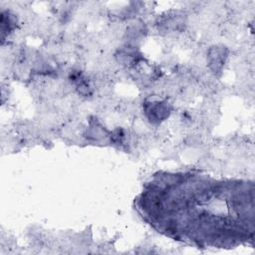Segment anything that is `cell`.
Listing matches in <instances>:
<instances>
[{
    "label": "cell",
    "mask_w": 255,
    "mask_h": 255,
    "mask_svg": "<svg viewBox=\"0 0 255 255\" xmlns=\"http://www.w3.org/2000/svg\"><path fill=\"white\" fill-rule=\"evenodd\" d=\"M170 109L164 102H151L145 106V114L153 123H158L167 118Z\"/></svg>",
    "instance_id": "cell-1"
},
{
    "label": "cell",
    "mask_w": 255,
    "mask_h": 255,
    "mask_svg": "<svg viewBox=\"0 0 255 255\" xmlns=\"http://www.w3.org/2000/svg\"><path fill=\"white\" fill-rule=\"evenodd\" d=\"M226 50L222 47H213L208 52L209 67L212 71L218 72L222 68L224 61L226 59Z\"/></svg>",
    "instance_id": "cell-2"
},
{
    "label": "cell",
    "mask_w": 255,
    "mask_h": 255,
    "mask_svg": "<svg viewBox=\"0 0 255 255\" xmlns=\"http://www.w3.org/2000/svg\"><path fill=\"white\" fill-rule=\"evenodd\" d=\"M88 135L91 138L94 139H100L102 137L106 136V130L103 128L102 126H100L99 124H93L88 131Z\"/></svg>",
    "instance_id": "cell-3"
}]
</instances>
